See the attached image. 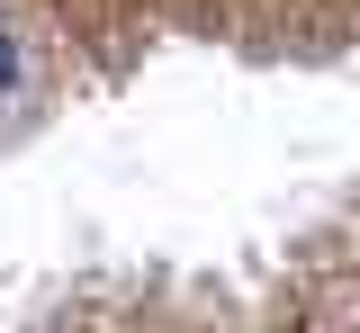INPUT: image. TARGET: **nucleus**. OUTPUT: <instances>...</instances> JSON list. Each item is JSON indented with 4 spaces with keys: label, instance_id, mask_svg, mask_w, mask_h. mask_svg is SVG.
<instances>
[{
    "label": "nucleus",
    "instance_id": "f257e3e1",
    "mask_svg": "<svg viewBox=\"0 0 360 333\" xmlns=\"http://www.w3.org/2000/svg\"><path fill=\"white\" fill-rule=\"evenodd\" d=\"M9 81H18V46L0 37V91H9Z\"/></svg>",
    "mask_w": 360,
    "mask_h": 333
}]
</instances>
